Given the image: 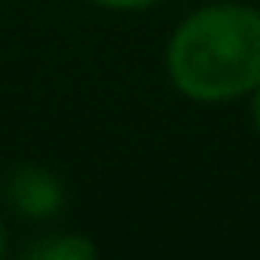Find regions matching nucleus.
<instances>
[{
  "instance_id": "1",
  "label": "nucleus",
  "mask_w": 260,
  "mask_h": 260,
  "mask_svg": "<svg viewBox=\"0 0 260 260\" xmlns=\"http://www.w3.org/2000/svg\"><path fill=\"white\" fill-rule=\"evenodd\" d=\"M172 86L202 104L251 95L260 86V10L208 4L187 16L166 49Z\"/></svg>"
},
{
  "instance_id": "2",
  "label": "nucleus",
  "mask_w": 260,
  "mask_h": 260,
  "mask_svg": "<svg viewBox=\"0 0 260 260\" xmlns=\"http://www.w3.org/2000/svg\"><path fill=\"white\" fill-rule=\"evenodd\" d=\"M4 199H7V205L19 217H28V220H49L68 202L64 184L52 172H46V169H40L34 162L16 166L7 175V181H4Z\"/></svg>"
},
{
  "instance_id": "3",
  "label": "nucleus",
  "mask_w": 260,
  "mask_h": 260,
  "mask_svg": "<svg viewBox=\"0 0 260 260\" xmlns=\"http://www.w3.org/2000/svg\"><path fill=\"white\" fill-rule=\"evenodd\" d=\"M28 257H34V260H92V257H98V248L86 236H74V233L61 236L58 233V236H49V239L31 245Z\"/></svg>"
},
{
  "instance_id": "4",
  "label": "nucleus",
  "mask_w": 260,
  "mask_h": 260,
  "mask_svg": "<svg viewBox=\"0 0 260 260\" xmlns=\"http://www.w3.org/2000/svg\"><path fill=\"white\" fill-rule=\"evenodd\" d=\"M95 7H104V10H119V13H132V10H150L156 7L159 0H89Z\"/></svg>"
},
{
  "instance_id": "5",
  "label": "nucleus",
  "mask_w": 260,
  "mask_h": 260,
  "mask_svg": "<svg viewBox=\"0 0 260 260\" xmlns=\"http://www.w3.org/2000/svg\"><path fill=\"white\" fill-rule=\"evenodd\" d=\"M251 119H254V128H257V135H260V86L251 92Z\"/></svg>"
},
{
  "instance_id": "6",
  "label": "nucleus",
  "mask_w": 260,
  "mask_h": 260,
  "mask_svg": "<svg viewBox=\"0 0 260 260\" xmlns=\"http://www.w3.org/2000/svg\"><path fill=\"white\" fill-rule=\"evenodd\" d=\"M7 245H10V239H7V226H4V220H0V257L7 254Z\"/></svg>"
}]
</instances>
